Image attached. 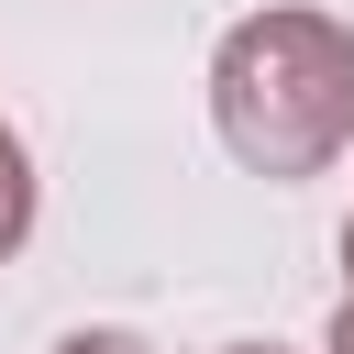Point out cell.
I'll return each mask as SVG.
<instances>
[{
    "label": "cell",
    "mask_w": 354,
    "mask_h": 354,
    "mask_svg": "<svg viewBox=\"0 0 354 354\" xmlns=\"http://www.w3.org/2000/svg\"><path fill=\"white\" fill-rule=\"evenodd\" d=\"M210 122L243 177H321L354 144V22L332 11H243L210 55Z\"/></svg>",
    "instance_id": "cell-1"
},
{
    "label": "cell",
    "mask_w": 354,
    "mask_h": 354,
    "mask_svg": "<svg viewBox=\"0 0 354 354\" xmlns=\"http://www.w3.org/2000/svg\"><path fill=\"white\" fill-rule=\"evenodd\" d=\"M22 232H33V155H22V133L0 122V266L22 254Z\"/></svg>",
    "instance_id": "cell-2"
},
{
    "label": "cell",
    "mask_w": 354,
    "mask_h": 354,
    "mask_svg": "<svg viewBox=\"0 0 354 354\" xmlns=\"http://www.w3.org/2000/svg\"><path fill=\"white\" fill-rule=\"evenodd\" d=\"M55 354H155V343H144V332H122V321H88V332H66Z\"/></svg>",
    "instance_id": "cell-3"
},
{
    "label": "cell",
    "mask_w": 354,
    "mask_h": 354,
    "mask_svg": "<svg viewBox=\"0 0 354 354\" xmlns=\"http://www.w3.org/2000/svg\"><path fill=\"white\" fill-rule=\"evenodd\" d=\"M321 354H354V299L332 310V343H321Z\"/></svg>",
    "instance_id": "cell-4"
},
{
    "label": "cell",
    "mask_w": 354,
    "mask_h": 354,
    "mask_svg": "<svg viewBox=\"0 0 354 354\" xmlns=\"http://www.w3.org/2000/svg\"><path fill=\"white\" fill-rule=\"evenodd\" d=\"M343 277H354V221H343ZM343 299H354V288H343Z\"/></svg>",
    "instance_id": "cell-5"
},
{
    "label": "cell",
    "mask_w": 354,
    "mask_h": 354,
    "mask_svg": "<svg viewBox=\"0 0 354 354\" xmlns=\"http://www.w3.org/2000/svg\"><path fill=\"white\" fill-rule=\"evenodd\" d=\"M221 354H288V343H221Z\"/></svg>",
    "instance_id": "cell-6"
}]
</instances>
